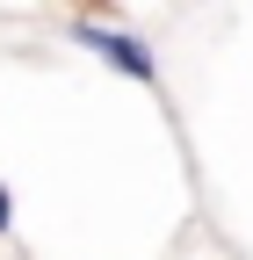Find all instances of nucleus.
Masks as SVG:
<instances>
[{
	"label": "nucleus",
	"instance_id": "f257e3e1",
	"mask_svg": "<svg viewBox=\"0 0 253 260\" xmlns=\"http://www.w3.org/2000/svg\"><path fill=\"white\" fill-rule=\"evenodd\" d=\"M73 37H80V51H94L102 65H116L123 80H138V87H152V80H160V65H152V51H145L138 37H123V29H109V22H80Z\"/></svg>",
	"mask_w": 253,
	"mask_h": 260
},
{
	"label": "nucleus",
	"instance_id": "f03ea898",
	"mask_svg": "<svg viewBox=\"0 0 253 260\" xmlns=\"http://www.w3.org/2000/svg\"><path fill=\"white\" fill-rule=\"evenodd\" d=\"M8 224H15V195L0 188V232H8Z\"/></svg>",
	"mask_w": 253,
	"mask_h": 260
}]
</instances>
